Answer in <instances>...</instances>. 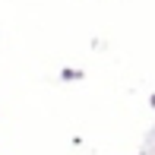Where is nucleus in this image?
I'll return each instance as SVG.
<instances>
[{
	"instance_id": "nucleus-1",
	"label": "nucleus",
	"mask_w": 155,
	"mask_h": 155,
	"mask_svg": "<svg viewBox=\"0 0 155 155\" xmlns=\"http://www.w3.org/2000/svg\"><path fill=\"white\" fill-rule=\"evenodd\" d=\"M149 104H152V108H155V95H152V98H149Z\"/></svg>"
}]
</instances>
